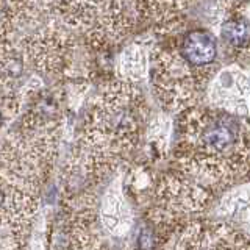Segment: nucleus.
<instances>
[{"label":"nucleus","instance_id":"nucleus-10","mask_svg":"<svg viewBox=\"0 0 250 250\" xmlns=\"http://www.w3.org/2000/svg\"><path fill=\"white\" fill-rule=\"evenodd\" d=\"M170 133H172V122L166 114L161 113L155 117H150L144 133L146 136L144 153L147 163L150 164L158 163L166 156Z\"/></svg>","mask_w":250,"mask_h":250},{"label":"nucleus","instance_id":"nucleus-8","mask_svg":"<svg viewBox=\"0 0 250 250\" xmlns=\"http://www.w3.org/2000/svg\"><path fill=\"white\" fill-rule=\"evenodd\" d=\"M99 221L102 230L114 234V236H122L128 231L133 222L131 208L127 195L119 191V188H114L105 194L104 200L99 207Z\"/></svg>","mask_w":250,"mask_h":250},{"label":"nucleus","instance_id":"nucleus-7","mask_svg":"<svg viewBox=\"0 0 250 250\" xmlns=\"http://www.w3.org/2000/svg\"><path fill=\"white\" fill-rule=\"evenodd\" d=\"M219 35L231 52L249 57V0H239L222 11Z\"/></svg>","mask_w":250,"mask_h":250},{"label":"nucleus","instance_id":"nucleus-5","mask_svg":"<svg viewBox=\"0 0 250 250\" xmlns=\"http://www.w3.org/2000/svg\"><path fill=\"white\" fill-rule=\"evenodd\" d=\"M207 99L211 106L231 114L249 113V74L247 66L230 64L216 72L207 86Z\"/></svg>","mask_w":250,"mask_h":250},{"label":"nucleus","instance_id":"nucleus-4","mask_svg":"<svg viewBox=\"0 0 250 250\" xmlns=\"http://www.w3.org/2000/svg\"><path fill=\"white\" fill-rule=\"evenodd\" d=\"M174 249H250L247 231L231 222H213L208 219H195L172 233L169 238Z\"/></svg>","mask_w":250,"mask_h":250},{"label":"nucleus","instance_id":"nucleus-12","mask_svg":"<svg viewBox=\"0 0 250 250\" xmlns=\"http://www.w3.org/2000/svg\"><path fill=\"white\" fill-rule=\"evenodd\" d=\"M219 213L227 219H236V221H249V191L247 185L244 188H238L222 199L219 205Z\"/></svg>","mask_w":250,"mask_h":250},{"label":"nucleus","instance_id":"nucleus-9","mask_svg":"<svg viewBox=\"0 0 250 250\" xmlns=\"http://www.w3.org/2000/svg\"><path fill=\"white\" fill-rule=\"evenodd\" d=\"M155 172L150 163L138 161L131 163L125 170L124 185L127 199L133 200L139 207H146L150 203L152 192L155 188Z\"/></svg>","mask_w":250,"mask_h":250},{"label":"nucleus","instance_id":"nucleus-3","mask_svg":"<svg viewBox=\"0 0 250 250\" xmlns=\"http://www.w3.org/2000/svg\"><path fill=\"white\" fill-rule=\"evenodd\" d=\"M213 199L211 188L177 167L156 178L147 209L155 241L167 242L178 227L205 217Z\"/></svg>","mask_w":250,"mask_h":250},{"label":"nucleus","instance_id":"nucleus-1","mask_svg":"<svg viewBox=\"0 0 250 250\" xmlns=\"http://www.w3.org/2000/svg\"><path fill=\"white\" fill-rule=\"evenodd\" d=\"M175 167L211 189H225L250 167L247 116L195 105L178 113Z\"/></svg>","mask_w":250,"mask_h":250},{"label":"nucleus","instance_id":"nucleus-11","mask_svg":"<svg viewBox=\"0 0 250 250\" xmlns=\"http://www.w3.org/2000/svg\"><path fill=\"white\" fill-rule=\"evenodd\" d=\"M148 74V55L139 44H131L119 58L117 64V78L136 83Z\"/></svg>","mask_w":250,"mask_h":250},{"label":"nucleus","instance_id":"nucleus-2","mask_svg":"<svg viewBox=\"0 0 250 250\" xmlns=\"http://www.w3.org/2000/svg\"><path fill=\"white\" fill-rule=\"evenodd\" d=\"M150 117L147 100L135 83L108 80L84 114L77 144L117 167L141 146Z\"/></svg>","mask_w":250,"mask_h":250},{"label":"nucleus","instance_id":"nucleus-6","mask_svg":"<svg viewBox=\"0 0 250 250\" xmlns=\"http://www.w3.org/2000/svg\"><path fill=\"white\" fill-rule=\"evenodd\" d=\"M27 58L18 27L11 21L0 18V82L19 89V82L25 74Z\"/></svg>","mask_w":250,"mask_h":250}]
</instances>
